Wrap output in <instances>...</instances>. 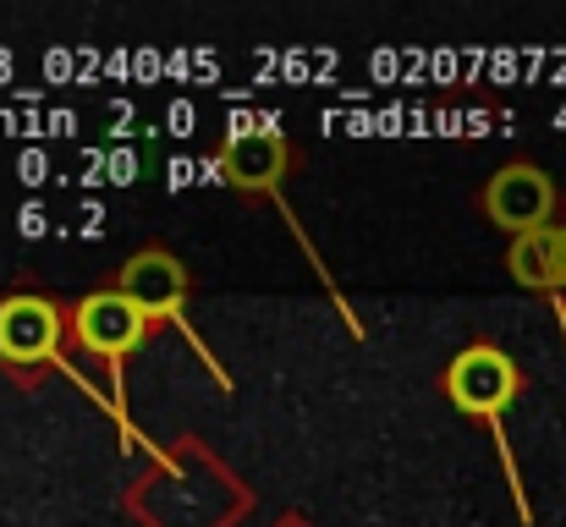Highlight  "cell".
I'll list each match as a JSON object with an SVG mask.
<instances>
[{
    "mask_svg": "<svg viewBox=\"0 0 566 527\" xmlns=\"http://www.w3.org/2000/svg\"><path fill=\"white\" fill-rule=\"evenodd\" d=\"M517 362L506 357L501 347H468L451 357V368H446V396H451V407H462V412H473V418H501L506 407H512V396H517Z\"/></svg>",
    "mask_w": 566,
    "mask_h": 527,
    "instance_id": "obj_1",
    "label": "cell"
},
{
    "mask_svg": "<svg viewBox=\"0 0 566 527\" xmlns=\"http://www.w3.org/2000/svg\"><path fill=\"white\" fill-rule=\"evenodd\" d=\"M61 341H66V319L55 303L28 297V292L0 297V362L6 368H39L61 351Z\"/></svg>",
    "mask_w": 566,
    "mask_h": 527,
    "instance_id": "obj_2",
    "label": "cell"
},
{
    "mask_svg": "<svg viewBox=\"0 0 566 527\" xmlns=\"http://www.w3.org/2000/svg\"><path fill=\"white\" fill-rule=\"evenodd\" d=\"M484 214L501 231H512V236L545 231L551 214H556V187H551V176L539 171V166H506L484 187Z\"/></svg>",
    "mask_w": 566,
    "mask_h": 527,
    "instance_id": "obj_3",
    "label": "cell"
},
{
    "mask_svg": "<svg viewBox=\"0 0 566 527\" xmlns=\"http://www.w3.org/2000/svg\"><path fill=\"white\" fill-rule=\"evenodd\" d=\"M72 336L88 351H99V357L116 362V357H127V351L149 336V314H144L133 297H122L116 286H111V292H88V297L72 308Z\"/></svg>",
    "mask_w": 566,
    "mask_h": 527,
    "instance_id": "obj_4",
    "label": "cell"
},
{
    "mask_svg": "<svg viewBox=\"0 0 566 527\" xmlns=\"http://www.w3.org/2000/svg\"><path fill=\"white\" fill-rule=\"evenodd\" d=\"M116 292H122V297H133V303L149 314V325H155V319L182 314V303H188V270H182L171 253L144 247V253H133V259L122 264Z\"/></svg>",
    "mask_w": 566,
    "mask_h": 527,
    "instance_id": "obj_5",
    "label": "cell"
},
{
    "mask_svg": "<svg viewBox=\"0 0 566 527\" xmlns=\"http://www.w3.org/2000/svg\"><path fill=\"white\" fill-rule=\"evenodd\" d=\"M286 160H292V155H286V144H281L275 133H242V138L226 144L220 176H226L231 187H242V192H270V187H281Z\"/></svg>",
    "mask_w": 566,
    "mask_h": 527,
    "instance_id": "obj_6",
    "label": "cell"
},
{
    "mask_svg": "<svg viewBox=\"0 0 566 527\" xmlns=\"http://www.w3.org/2000/svg\"><path fill=\"white\" fill-rule=\"evenodd\" d=\"M517 286H534V292H551L562 286V247H556V225L545 231H528V236H512V253H506Z\"/></svg>",
    "mask_w": 566,
    "mask_h": 527,
    "instance_id": "obj_7",
    "label": "cell"
},
{
    "mask_svg": "<svg viewBox=\"0 0 566 527\" xmlns=\"http://www.w3.org/2000/svg\"><path fill=\"white\" fill-rule=\"evenodd\" d=\"M556 247H562V286H566V225H556Z\"/></svg>",
    "mask_w": 566,
    "mask_h": 527,
    "instance_id": "obj_8",
    "label": "cell"
}]
</instances>
